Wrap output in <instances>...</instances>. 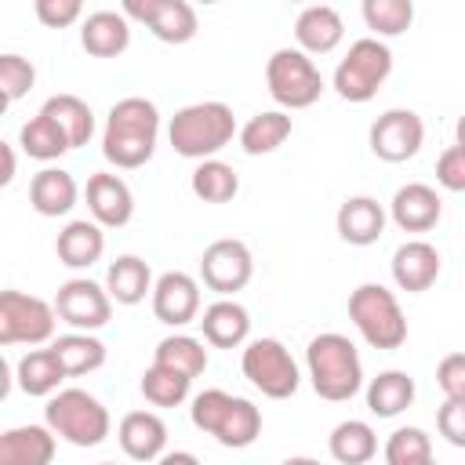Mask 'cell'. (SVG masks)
Instances as JSON below:
<instances>
[{"mask_svg": "<svg viewBox=\"0 0 465 465\" xmlns=\"http://www.w3.org/2000/svg\"><path fill=\"white\" fill-rule=\"evenodd\" d=\"M156 142H160L156 102H149L142 94H127L109 105L105 127H102V156L113 167H120V171L145 167L156 153Z\"/></svg>", "mask_w": 465, "mask_h": 465, "instance_id": "cell-1", "label": "cell"}, {"mask_svg": "<svg viewBox=\"0 0 465 465\" xmlns=\"http://www.w3.org/2000/svg\"><path fill=\"white\" fill-rule=\"evenodd\" d=\"M232 138H240L236 116L225 102H193L182 105L167 124V142L185 160H214Z\"/></svg>", "mask_w": 465, "mask_h": 465, "instance_id": "cell-2", "label": "cell"}, {"mask_svg": "<svg viewBox=\"0 0 465 465\" xmlns=\"http://www.w3.org/2000/svg\"><path fill=\"white\" fill-rule=\"evenodd\" d=\"M305 371H309L312 392L327 403H345L363 389L360 352L338 331H323L305 345Z\"/></svg>", "mask_w": 465, "mask_h": 465, "instance_id": "cell-3", "label": "cell"}, {"mask_svg": "<svg viewBox=\"0 0 465 465\" xmlns=\"http://www.w3.org/2000/svg\"><path fill=\"white\" fill-rule=\"evenodd\" d=\"M189 418H193V425L200 432L214 436L229 450H243V447H251L262 436V411L251 400L232 396L225 389L196 392L193 407H189Z\"/></svg>", "mask_w": 465, "mask_h": 465, "instance_id": "cell-4", "label": "cell"}, {"mask_svg": "<svg viewBox=\"0 0 465 465\" xmlns=\"http://www.w3.org/2000/svg\"><path fill=\"white\" fill-rule=\"evenodd\" d=\"M44 425L73 447H98L109 436L113 418L87 389H58L44 407Z\"/></svg>", "mask_w": 465, "mask_h": 465, "instance_id": "cell-5", "label": "cell"}, {"mask_svg": "<svg viewBox=\"0 0 465 465\" xmlns=\"http://www.w3.org/2000/svg\"><path fill=\"white\" fill-rule=\"evenodd\" d=\"M349 320L371 349H400L407 341V316L385 283H360L349 294Z\"/></svg>", "mask_w": 465, "mask_h": 465, "instance_id": "cell-6", "label": "cell"}, {"mask_svg": "<svg viewBox=\"0 0 465 465\" xmlns=\"http://www.w3.org/2000/svg\"><path fill=\"white\" fill-rule=\"evenodd\" d=\"M389 73H392V51H389V44L378 40V36H360V40L349 44V51L338 62L331 84H334L338 98L363 105V102H371L378 94V87L389 80Z\"/></svg>", "mask_w": 465, "mask_h": 465, "instance_id": "cell-7", "label": "cell"}, {"mask_svg": "<svg viewBox=\"0 0 465 465\" xmlns=\"http://www.w3.org/2000/svg\"><path fill=\"white\" fill-rule=\"evenodd\" d=\"M265 87L272 94V102L287 113V109H309L320 102L323 94V76L316 69V62L298 51V47H280L269 54L265 62Z\"/></svg>", "mask_w": 465, "mask_h": 465, "instance_id": "cell-8", "label": "cell"}, {"mask_svg": "<svg viewBox=\"0 0 465 465\" xmlns=\"http://www.w3.org/2000/svg\"><path fill=\"white\" fill-rule=\"evenodd\" d=\"M243 378L269 400H291L302 385V371L291 356V349L280 338H254L243 345L240 356Z\"/></svg>", "mask_w": 465, "mask_h": 465, "instance_id": "cell-9", "label": "cell"}, {"mask_svg": "<svg viewBox=\"0 0 465 465\" xmlns=\"http://www.w3.org/2000/svg\"><path fill=\"white\" fill-rule=\"evenodd\" d=\"M54 302H44L25 291L0 294V345H44L54 341Z\"/></svg>", "mask_w": 465, "mask_h": 465, "instance_id": "cell-10", "label": "cell"}, {"mask_svg": "<svg viewBox=\"0 0 465 465\" xmlns=\"http://www.w3.org/2000/svg\"><path fill=\"white\" fill-rule=\"evenodd\" d=\"M254 276V258L251 247L243 240L222 236L214 243L203 247L200 254V283L207 291H214L218 298H232L236 291H243Z\"/></svg>", "mask_w": 465, "mask_h": 465, "instance_id": "cell-11", "label": "cell"}, {"mask_svg": "<svg viewBox=\"0 0 465 465\" xmlns=\"http://www.w3.org/2000/svg\"><path fill=\"white\" fill-rule=\"evenodd\" d=\"M54 312L62 323H69L73 331H102L113 320V298L105 291V283H94L87 276H73L58 287L54 294Z\"/></svg>", "mask_w": 465, "mask_h": 465, "instance_id": "cell-12", "label": "cell"}, {"mask_svg": "<svg viewBox=\"0 0 465 465\" xmlns=\"http://www.w3.org/2000/svg\"><path fill=\"white\" fill-rule=\"evenodd\" d=\"M120 11L134 22H142L163 44H189L200 29L196 7L185 0H124Z\"/></svg>", "mask_w": 465, "mask_h": 465, "instance_id": "cell-13", "label": "cell"}, {"mask_svg": "<svg viewBox=\"0 0 465 465\" xmlns=\"http://www.w3.org/2000/svg\"><path fill=\"white\" fill-rule=\"evenodd\" d=\"M371 153L385 163H403L411 156H418L421 142H425V124L414 109H385L374 124H371Z\"/></svg>", "mask_w": 465, "mask_h": 465, "instance_id": "cell-14", "label": "cell"}, {"mask_svg": "<svg viewBox=\"0 0 465 465\" xmlns=\"http://www.w3.org/2000/svg\"><path fill=\"white\" fill-rule=\"evenodd\" d=\"M149 302H153V316L167 327H185V323L200 320V312H203L200 309V280L182 269L160 272Z\"/></svg>", "mask_w": 465, "mask_h": 465, "instance_id": "cell-15", "label": "cell"}, {"mask_svg": "<svg viewBox=\"0 0 465 465\" xmlns=\"http://www.w3.org/2000/svg\"><path fill=\"white\" fill-rule=\"evenodd\" d=\"M84 196H87L91 218H94L102 229H120V225H127V222L134 218V193H131V185H127L120 174H113V171L91 174Z\"/></svg>", "mask_w": 465, "mask_h": 465, "instance_id": "cell-16", "label": "cell"}, {"mask_svg": "<svg viewBox=\"0 0 465 465\" xmlns=\"http://www.w3.org/2000/svg\"><path fill=\"white\" fill-rule=\"evenodd\" d=\"M389 218L403 229V232H429L440 225L443 218V200L432 185L425 182H407L392 193L389 200Z\"/></svg>", "mask_w": 465, "mask_h": 465, "instance_id": "cell-17", "label": "cell"}, {"mask_svg": "<svg viewBox=\"0 0 465 465\" xmlns=\"http://www.w3.org/2000/svg\"><path fill=\"white\" fill-rule=\"evenodd\" d=\"M389 269H392V280H396L400 291L421 294V291H429L440 280L443 258H440V251L429 240H407V243H400L392 251Z\"/></svg>", "mask_w": 465, "mask_h": 465, "instance_id": "cell-18", "label": "cell"}, {"mask_svg": "<svg viewBox=\"0 0 465 465\" xmlns=\"http://www.w3.org/2000/svg\"><path fill=\"white\" fill-rule=\"evenodd\" d=\"M116 440L131 461H160L167 454V421L156 411H127L116 425Z\"/></svg>", "mask_w": 465, "mask_h": 465, "instance_id": "cell-19", "label": "cell"}, {"mask_svg": "<svg viewBox=\"0 0 465 465\" xmlns=\"http://www.w3.org/2000/svg\"><path fill=\"white\" fill-rule=\"evenodd\" d=\"M294 40H298V51H305L309 58L331 54L345 40V22L331 4H309L294 18Z\"/></svg>", "mask_w": 465, "mask_h": 465, "instance_id": "cell-20", "label": "cell"}, {"mask_svg": "<svg viewBox=\"0 0 465 465\" xmlns=\"http://www.w3.org/2000/svg\"><path fill=\"white\" fill-rule=\"evenodd\" d=\"M200 331L203 341L214 349H240L251 338V312L236 298H218L200 312Z\"/></svg>", "mask_w": 465, "mask_h": 465, "instance_id": "cell-21", "label": "cell"}, {"mask_svg": "<svg viewBox=\"0 0 465 465\" xmlns=\"http://www.w3.org/2000/svg\"><path fill=\"white\" fill-rule=\"evenodd\" d=\"M385 222H389V214H385V207H381L374 196H349V200L338 207V214H334L338 236H341L345 243H352V247H371V243H378L381 232H385Z\"/></svg>", "mask_w": 465, "mask_h": 465, "instance_id": "cell-22", "label": "cell"}, {"mask_svg": "<svg viewBox=\"0 0 465 465\" xmlns=\"http://www.w3.org/2000/svg\"><path fill=\"white\" fill-rule=\"evenodd\" d=\"M80 47L91 58H116L131 47V22L124 11H91L80 22Z\"/></svg>", "mask_w": 465, "mask_h": 465, "instance_id": "cell-23", "label": "cell"}, {"mask_svg": "<svg viewBox=\"0 0 465 465\" xmlns=\"http://www.w3.org/2000/svg\"><path fill=\"white\" fill-rule=\"evenodd\" d=\"M58 436L47 425H15L0 432V465H51Z\"/></svg>", "mask_w": 465, "mask_h": 465, "instance_id": "cell-24", "label": "cell"}, {"mask_svg": "<svg viewBox=\"0 0 465 465\" xmlns=\"http://www.w3.org/2000/svg\"><path fill=\"white\" fill-rule=\"evenodd\" d=\"M80 185L65 167H44L29 182V207L44 218H62L76 207Z\"/></svg>", "mask_w": 465, "mask_h": 465, "instance_id": "cell-25", "label": "cell"}, {"mask_svg": "<svg viewBox=\"0 0 465 465\" xmlns=\"http://www.w3.org/2000/svg\"><path fill=\"white\" fill-rule=\"evenodd\" d=\"M54 254L65 269H91L102 254H105V232L94 218H76L69 222L58 240H54Z\"/></svg>", "mask_w": 465, "mask_h": 465, "instance_id": "cell-26", "label": "cell"}, {"mask_svg": "<svg viewBox=\"0 0 465 465\" xmlns=\"http://www.w3.org/2000/svg\"><path fill=\"white\" fill-rule=\"evenodd\" d=\"M153 287H156L153 269L138 254H120L105 269V291L116 305H138L145 302V294H153Z\"/></svg>", "mask_w": 465, "mask_h": 465, "instance_id": "cell-27", "label": "cell"}, {"mask_svg": "<svg viewBox=\"0 0 465 465\" xmlns=\"http://www.w3.org/2000/svg\"><path fill=\"white\" fill-rule=\"evenodd\" d=\"M65 378H69V374H65V367H62V360L54 356L51 345H47V349H29V352L15 363V381H18V389H22L25 396L51 400V396L62 389Z\"/></svg>", "mask_w": 465, "mask_h": 465, "instance_id": "cell-28", "label": "cell"}, {"mask_svg": "<svg viewBox=\"0 0 465 465\" xmlns=\"http://www.w3.org/2000/svg\"><path fill=\"white\" fill-rule=\"evenodd\" d=\"M418 396V385L407 371H381L367 381V411L374 418H400Z\"/></svg>", "mask_w": 465, "mask_h": 465, "instance_id": "cell-29", "label": "cell"}, {"mask_svg": "<svg viewBox=\"0 0 465 465\" xmlns=\"http://www.w3.org/2000/svg\"><path fill=\"white\" fill-rule=\"evenodd\" d=\"M327 450L338 465H367L378 454V432L371 429V421L360 418L338 421L327 436Z\"/></svg>", "mask_w": 465, "mask_h": 465, "instance_id": "cell-30", "label": "cell"}, {"mask_svg": "<svg viewBox=\"0 0 465 465\" xmlns=\"http://www.w3.org/2000/svg\"><path fill=\"white\" fill-rule=\"evenodd\" d=\"M294 124H291V113L283 109H265V113H254L243 127H240V149L247 156H265V153H276L287 138H291Z\"/></svg>", "mask_w": 465, "mask_h": 465, "instance_id": "cell-31", "label": "cell"}, {"mask_svg": "<svg viewBox=\"0 0 465 465\" xmlns=\"http://www.w3.org/2000/svg\"><path fill=\"white\" fill-rule=\"evenodd\" d=\"M40 113L51 116V120L62 127V134L69 138V149L87 145L91 134H94V113H91V105H87L80 94H51V98L40 105Z\"/></svg>", "mask_w": 465, "mask_h": 465, "instance_id": "cell-32", "label": "cell"}, {"mask_svg": "<svg viewBox=\"0 0 465 465\" xmlns=\"http://www.w3.org/2000/svg\"><path fill=\"white\" fill-rule=\"evenodd\" d=\"M51 349H54V356L62 360V367H65L69 378H80V374H91V371L105 367V356H109L105 345H102V338H94V334H87V331L58 334V338L51 341Z\"/></svg>", "mask_w": 465, "mask_h": 465, "instance_id": "cell-33", "label": "cell"}, {"mask_svg": "<svg viewBox=\"0 0 465 465\" xmlns=\"http://www.w3.org/2000/svg\"><path fill=\"white\" fill-rule=\"evenodd\" d=\"M153 363H160V367H167V371H178V374H185V378L193 381V378H200V374L207 371V349H203L200 338L174 331V334H167V338L156 341Z\"/></svg>", "mask_w": 465, "mask_h": 465, "instance_id": "cell-34", "label": "cell"}, {"mask_svg": "<svg viewBox=\"0 0 465 465\" xmlns=\"http://www.w3.org/2000/svg\"><path fill=\"white\" fill-rule=\"evenodd\" d=\"M18 145H22V153H25L29 160H40V163H51V160H58L62 153H69V138H65L62 127H58L51 116H44V113H36L33 120L22 124Z\"/></svg>", "mask_w": 465, "mask_h": 465, "instance_id": "cell-35", "label": "cell"}, {"mask_svg": "<svg viewBox=\"0 0 465 465\" xmlns=\"http://www.w3.org/2000/svg\"><path fill=\"white\" fill-rule=\"evenodd\" d=\"M189 189H193V196L196 200H203V203H229L236 193H240V174L225 163V160H203V163H196V171H193V178H189Z\"/></svg>", "mask_w": 465, "mask_h": 465, "instance_id": "cell-36", "label": "cell"}, {"mask_svg": "<svg viewBox=\"0 0 465 465\" xmlns=\"http://www.w3.org/2000/svg\"><path fill=\"white\" fill-rule=\"evenodd\" d=\"M189 385H193V381H189L185 374L167 371V367H160V363H149L145 374H142V381H138L142 396H145L153 407H182V403L189 400Z\"/></svg>", "mask_w": 465, "mask_h": 465, "instance_id": "cell-37", "label": "cell"}, {"mask_svg": "<svg viewBox=\"0 0 465 465\" xmlns=\"http://www.w3.org/2000/svg\"><path fill=\"white\" fill-rule=\"evenodd\" d=\"M363 22L367 29L381 36H403L414 22V4L411 0H363Z\"/></svg>", "mask_w": 465, "mask_h": 465, "instance_id": "cell-38", "label": "cell"}, {"mask_svg": "<svg viewBox=\"0 0 465 465\" xmlns=\"http://www.w3.org/2000/svg\"><path fill=\"white\" fill-rule=\"evenodd\" d=\"M432 461V440L418 425H400L385 440V465H425Z\"/></svg>", "mask_w": 465, "mask_h": 465, "instance_id": "cell-39", "label": "cell"}, {"mask_svg": "<svg viewBox=\"0 0 465 465\" xmlns=\"http://www.w3.org/2000/svg\"><path fill=\"white\" fill-rule=\"evenodd\" d=\"M36 84V69L29 58L7 51L0 54V94H4V105H15L18 98H25Z\"/></svg>", "mask_w": 465, "mask_h": 465, "instance_id": "cell-40", "label": "cell"}, {"mask_svg": "<svg viewBox=\"0 0 465 465\" xmlns=\"http://www.w3.org/2000/svg\"><path fill=\"white\" fill-rule=\"evenodd\" d=\"M436 182L447 193H465V149L461 145H447L436 156Z\"/></svg>", "mask_w": 465, "mask_h": 465, "instance_id": "cell-41", "label": "cell"}, {"mask_svg": "<svg viewBox=\"0 0 465 465\" xmlns=\"http://www.w3.org/2000/svg\"><path fill=\"white\" fill-rule=\"evenodd\" d=\"M436 385L443 400H465V352H447L436 367Z\"/></svg>", "mask_w": 465, "mask_h": 465, "instance_id": "cell-42", "label": "cell"}, {"mask_svg": "<svg viewBox=\"0 0 465 465\" xmlns=\"http://www.w3.org/2000/svg\"><path fill=\"white\" fill-rule=\"evenodd\" d=\"M33 11L47 29H65V25L84 18V4L80 0H36Z\"/></svg>", "mask_w": 465, "mask_h": 465, "instance_id": "cell-43", "label": "cell"}, {"mask_svg": "<svg viewBox=\"0 0 465 465\" xmlns=\"http://www.w3.org/2000/svg\"><path fill=\"white\" fill-rule=\"evenodd\" d=\"M436 429L450 447L465 450V400H443L436 411Z\"/></svg>", "mask_w": 465, "mask_h": 465, "instance_id": "cell-44", "label": "cell"}, {"mask_svg": "<svg viewBox=\"0 0 465 465\" xmlns=\"http://www.w3.org/2000/svg\"><path fill=\"white\" fill-rule=\"evenodd\" d=\"M0 153H4V174H0V185H11V182H15V145H11V142H0Z\"/></svg>", "mask_w": 465, "mask_h": 465, "instance_id": "cell-45", "label": "cell"}, {"mask_svg": "<svg viewBox=\"0 0 465 465\" xmlns=\"http://www.w3.org/2000/svg\"><path fill=\"white\" fill-rule=\"evenodd\" d=\"M156 465H200V458L193 450H167Z\"/></svg>", "mask_w": 465, "mask_h": 465, "instance_id": "cell-46", "label": "cell"}, {"mask_svg": "<svg viewBox=\"0 0 465 465\" xmlns=\"http://www.w3.org/2000/svg\"><path fill=\"white\" fill-rule=\"evenodd\" d=\"M454 145H461L465 149V113L458 116V124H454Z\"/></svg>", "mask_w": 465, "mask_h": 465, "instance_id": "cell-47", "label": "cell"}, {"mask_svg": "<svg viewBox=\"0 0 465 465\" xmlns=\"http://www.w3.org/2000/svg\"><path fill=\"white\" fill-rule=\"evenodd\" d=\"M280 465H320L316 458H305V454H298V458H287V461H280Z\"/></svg>", "mask_w": 465, "mask_h": 465, "instance_id": "cell-48", "label": "cell"}, {"mask_svg": "<svg viewBox=\"0 0 465 465\" xmlns=\"http://www.w3.org/2000/svg\"><path fill=\"white\" fill-rule=\"evenodd\" d=\"M425 465H440V461H436V458H432V461H425Z\"/></svg>", "mask_w": 465, "mask_h": 465, "instance_id": "cell-49", "label": "cell"}, {"mask_svg": "<svg viewBox=\"0 0 465 465\" xmlns=\"http://www.w3.org/2000/svg\"><path fill=\"white\" fill-rule=\"evenodd\" d=\"M98 465H116V461H98Z\"/></svg>", "mask_w": 465, "mask_h": 465, "instance_id": "cell-50", "label": "cell"}]
</instances>
